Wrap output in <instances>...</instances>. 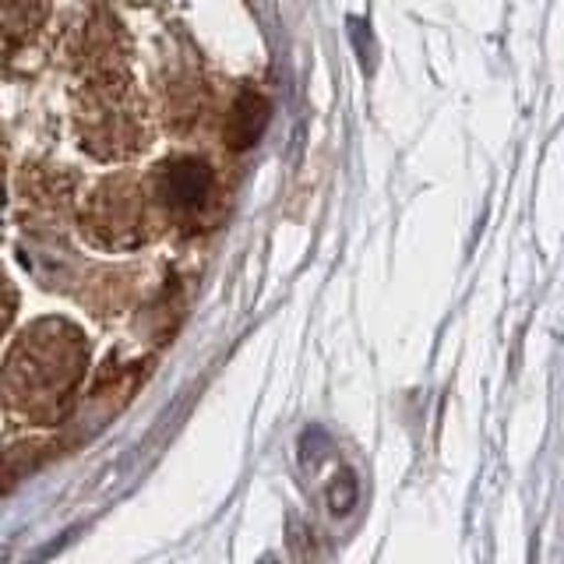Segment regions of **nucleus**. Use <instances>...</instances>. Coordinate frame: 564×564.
I'll list each match as a JSON object with an SVG mask.
<instances>
[{"label":"nucleus","mask_w":564,"mask_h":564,"mask_svg":"<svg viewBox=\"0 0 564 564\" xmlns=\"http://www.w3.org/2000/svg\"><path fill=\"white\" fill-rule=\"evenodd\" d=\"M88 360L82 335L64 322H46L29 332L8 364V392L35 420H57L67 410L70 388Z\"/></svg>","instance_id":"nucleus-1"},{"label":"nucleus","mask_w":564,"mask_h":564,"mask_svg":"<svg viewBox=\"0 0 564 564\" xmlns=\"http://www.w3.org/2000/svg\"><path fill=\"white\" fill-rule=\"evenodd\" d=\"M78 131L82 145H88L99 159H120L141 149L145 128H141V106L134 99L128 70L85 78L78 102Z\"/></svg>","instance_id":"nucleus-2"},{"label":"nucleus","mask_w":564,"mask_h":564,"mask_svg":"<svg viewBox=\"0 0 564 564\" xmlns=\"http://www.w3.org/2000/svg\"><path fill=\"white\" fill-rule=\"evenodd\" d=\"M88 234L102 247H134L145 237V191L134 181H106L88 202Z\"/></svg>","instance_id":"nucleus-3"},{"label":"nucleus","mask_w":564,"mask_h":564,"mask_svg":"<svg viewBox=\"0 0 564 564\" xmlns=\"http://www.w3.org/2000/svg\"><path fill=\"white\" fill-rule=\"evenodd\" d=\"M216 198V173L194 155H176L155 173V202L173 223H198Z\"/></svg>","instance_id":"nucleus-4"},{"label":"nucleus","mask_w":564,"mask_h":564,"mask_svg":"<svg viewBox=\"0 0 564 564\" xmlns=\"http://www.w3.org/2000/svg\"><path fill=\"white\" fill-rule=\"evenodd\" d=\"M269 113H272L269 99H264L261 93H251V88H243L226 113V145L234 152L251 149L261 138L264 123H269Z\"/></svg>","instance_id":"nucleus-5"},{"label":"nucleus","mask_w":564,"mask_h":564,"mask_svg":"<svg viewBox=\"0 0 564 564\" xmlns=\"http://www.w3.org/2000/svg\"><path fill=\"white\" fill-rule=\"evenodd\" d=\"M46 0H4V29H8V46L35 32V25L43 22Z\"/></svg>","instance_id":"nucleus-6"},{"label":"nucleus","mask_w":564,"mask_h":564,"mask_svg":"<svg viewBox=\"0 0 564 564\" xmlns=\"http://www.w3.org/2000/svg\"><path fill=\"white\" fill-rule=\"evenodd\" d=\"M328 501H332V511H349L352 508V501H357V480H352V473L335 476Z\"/></svg>","instance_id":"nucleus-7"},{"label":"nucleus","mask_w":564,"mask_h":564,"mask_svg":"<svg viewBox=\"0 0 564 564\" xmlns=\"http://www.w3.org/2000/svg\"><path fill=\"white\" fill-rule=\"evenodd\" d=\"M261 564H275V561H272V557H264V561H261Z\"/></svg>","instance_id":"nucleus-8"}]
</instances>
